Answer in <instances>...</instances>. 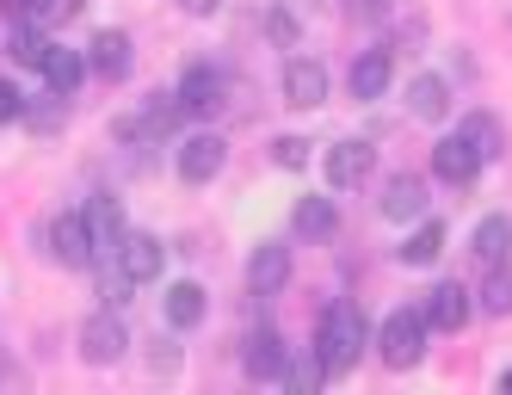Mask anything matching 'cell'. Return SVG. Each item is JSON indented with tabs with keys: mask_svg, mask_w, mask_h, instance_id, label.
I'll return each mask as SVG.
<instances>
[{
	"mask_svg": "<svg viewBox=\"0 0 512 395\" xmlns=\"http://www.w3.org/2000/svg\"><path fill=\"white\" fill-rule=\"evenodd\" d=\"M457 136H463V149L482 161V167L506 155V136H500V118H494V112H469V118L457 124Z\"/></svg>",
	"mask_w": 512,
	"mask_h": 395,
	"instance_id": "cell-17",
	"label": "cell"
},
{
	"mask_svg": "<svg viewBox=\"0 0 512 395\" xmlns=\"http://www.w3.org/2000/svg\"><path fill=\"white\" fill-rule=\"evenodd\" d=\"M87 68H93V75H105V81H124V75H130V38H124L118 25L93 31V44H87Z\"/></svg>",
	"mask_w": 512,
	"mask_h": 395,
	"instance_id": "cell-13",
	"label": "cell"
},
{
	"mask_svg": "<svg viewBox=\"0 0 512 395\" xmlns=\"http://www.w3.org/2000/svg\"><path fill=\"white\" fill-rule=\"evenodd\" d=\"M475 167H482V161H475V155L463 149V136H457V130H451L445 142H432V173H438V179L463 186V179H475Z\"/></svg>",
	"mask_w": 512,
	"mask_h": 395,
	"instance_id": "cell-21",
	"label": "cell"
},
{
	"mask_svg": "<svg viewBox=\"0 0 512 395\" xmlns=\"http://www.w3.org/2000/svg\"><path fill=\"white\" fill-rule=\"evenodd\" d=\"M7 56H13L19 68H44V56H50V38H44V31L31 25V19H19V25H13V44H7Z\"/></svg>",
	"mask_w": 512,
	"mask_h": 395,
	"instance_id": "cell-25",
	"label": "cell"
},
{
	"mask_svg": "<svg viewBox=\"0 0 512 395\" xmlns=\"http://www.w3.org/2000/svg\"><path fill=\"white\" fill-rule=\"evenodd\" d=\"M469 254H475V266H500V260H512V217H482V223H475Z\"/></svg>",
	"mask_w": 512,
	"mask_h": 395,
	"instance_id": "cell-18",
	"label": "cell"
},
{
	"mask_svg": "<svg viewBox=\"0 0 512 395\" xmlns=\"http://www.w3.org/2000/svg\"><path fill=\"white\" fill-rule=\"evenodd\" d=\"M327 186L334 192H352V186H364V179H371V167H377V149L371 142H358V136H346V142H334V149H327Z\"/></svg>",
	"mask_w": 512,
	"mask_h": 395,
	"instance_id": "cell-4",
	"label": "cell"
},
{
	"mask_svg": "<svg viewBox=\"0 0 512 395\" xmlns=\"http://www.w3.org/2000/svg\"><path fill=\"white\" fill-rule=\"evenodd\" d=\"M438 254H445V223H438V217H432V223H420L408 241L395 247V260H401V266H432Z\"/></svg>",
	"mask_w": 512,
	"mask_h": 395,
	"instance_id": "cell-22",
	"label": "cell"
},
{
	"mask_svg": "<svg viewBox=\"0 0 512 395\" xmlns=\"http://www.w3.org/2000/svg\"><path fill=\"white\" fill-rule=\"evenodd\" d=\"M241 365H247L253 383H284V377H290V346H284V334L260 328V334L241 346Z\"/></svg>",
	"mask_w": 512,
	"mask_h": 395,
	"instance_id": "cell-7",
	"label": "cell"
},
{
	"mask_svg": "<svg viewBox=\"0 0 512 395\" xmlns=\"http://www.w3.org/2000/svg\"><path fill=\"white\" fill-rule=\"evenodd\" d=\"M352 99H364V105H371V99H383L389 93V81H395V62H389V50H364L358 62H352Z\"/></svg>",
	"mask_w": 512,
	"mask_h": 395,
	"instance_id": "cell-16",
	"label": "cell"
},
{
	"mask_svg": "<svg viewBox=\"0 0 512 395\" xmlns=\"http://www.w3.org/2000/svg\"><path fill=\"white\" fill-rule=\"evenodd\" d=\"M266 31H272L278 44H297V19H290V13H272V19H266Z\"/></svg>",
	"mask_w": 512,
	"mask_h": 395,
	"instance_id": "cell-31",
	"label": "cell"
},
{
	"mask_svg": "<svg viewBox=\"0 0 512 395\" xmlns=\"http://www.w3.org/2000/svg\"><path fill=\"white\" fill-rule=\"evenodd\" d=\"M284 99L290 105H321L327 99V68L315 62V56H297V62H284Z\"/></svg>",
	"mask_w": 512,
	"mask_h": 395,
	"instance_id": "cell-15",
	"label": "cell"
},
{
	"mask_svg": "<svg viewBox=\"0 0 512 395\" xmlns=\"http://www.w3.org/2000/svg\"><path fill=\"white\" fill-rule=\"evenodd\" d=\"M408 112H414V118H445V112H451V87L438 81V75H420V81L408 87Z\"/></svg>",
	"mask_w": 512,
	"mask_h": 395,
	"instance_id": "cell-24",
	"label": "cell"
},
{
	"mask_svg": "<svg viewBox=\"0 0 512 395\" xmlns=\"http://www.w3.org/2000/svg\"><path fill=\"white\" fill-rule=\"evenodd\" d=\"M290 229H297L303 241H334L340 204H334V198H297V217H290Z\"/></svg>",
	"mask_w": 512,
	"mask_h": 395,
	"instance_id": "cell-19",
	"label": "cell"
},
{
	"mask_svg": "<svg viewBox=\"0 0 512 395\" xmlns=\"http://www.w3.org/2000/svg\"><path fill=\"white\" fill-rule=\"evenodd\" d=\"M204 284H192V278H179L173 284V291H167V321H173V328H198V321H204Z\"/></svg>",
	"mask_w": 512,
	"mask_h": 395,
	"instance_id": "cell-23",
	"label": "cell"
},
{
	"mask_svg": "<svg viewBox=\"0 0 512 395\" xmlns=\"http://www.w3.org/2000/svg\"><path fill=\"white\" fill-rule=\"evenodd\" d=\"M124 352H130V334H124V321L112 309L81 321V358H87V365H118Z\"/></svg>",
	"mask_w": 512,
	"mask_h": 395,
	"instance_id": "cell-5",
	"label": "cell"
},
{
	"mask_svg": "<svg viewBox=\"0 0 512 395\" xmlns=\"http://www.w3.org/2000/svg\"><path fill=\"white\" fill-rule=\"evenodd\" d=\"M81 217H87V235H93V254H118V241H124V210L112 192H93L81 204Z\"/></svg>",
	"mask_w": 512,
	"mask_h": 395,
	"instance_id": "cell-12",
	"label": "cell"
},
{
	"mask_svg": "<svg viewBox=\"0 0 512 395\" xmlns=\"http://www.w3.org/2000/svg\"><path fill=\"white\" fill-rule=\"evenodd\" d=\"M44 241H50L56 266H68V272L93 266V235H87V217H81V210H68V217H56V223L44 229Z\"/></svg>",
	"mask_w": 512,
	"mask_h": 395,
	"instance_id": "cell-6",
	"label": "cell"
},
{
	"mask_svg": "<svg viewBox=\"0 0 512 395\" xmlns=\"http://www.w3.org/2000/svg\"><path fill=\"white\" fill-rule=\"evenodd\" d=\"M469 291H463V284L457 278H445V284H432V291H426V328H438V334H457L463 328V321H469Z\"/></svg>",
	"mask_w": 512,
	"mask_h": 395,
	"instance_id": "cell-11",
	"label": "cell"
},
{
	"mask_svg": "<svg viewBox=\"0 0 512 395\" xmlns=\"http://www.w3.org/2000/svg\"><path fill=\"white\" fill-rule=\"evenodd\" d=\"M364 346H371V334H364L358 303H327L321 321H315V358H321V371L327 377H346L364 358Z\"/></svg>",
	"mask_w": 512,
	"mask_h": 395,
	"instance_id": "cell-1",
	"label": "cell"
},
{
	"mask_svg": "<svg viewBox=\"0 0 512 395\" xmlns=\"http://www.w3.org/2000/svg\"><path fill=\"white\" fill-rule=\"evenodd\" d=\"M426 315L420 309H401V315H389L383 321V340H377V352H383V365L389 371H414L420 358H426Z\"/></svg>",
	"mask_w": 512,
	"mask_h": 395,
	"instance_id": "cell-2",
	"label": "cell"
},
{
	"mask_svg": "<svg viewBox=\"0 0 512 395\" xmlns=\"http://www.w3.org/2000/svg\"><path fill=\"white\" fill-rule=\"evenodd\" d=\"M500 389H512V371H506V377H500Z\"/></svg>",
	"mask_w": 512,
	"mask_h": 395,
	"instance_id": "cell-34",
	"label": "cell"
},
{
	"mask_svg": "<svg viewBox=\"0 0 512 395\" xmlns=\"http://www.w3.org/2000/svg\"><path fill=\"white\" fill-rule=\"evenodd\" d=\"M161 260H167V247H161V235H130L124 229V241H118V272L130 278V284H155L161 278Z\"/></svg>",
	"mask_w": 512,
	"mask_h": 395,
	"instance_id": "cell-8",
	"label": "cell"
},
{
	"mask_svg": "<svg viewBox=\"0 0 512 395\" xmlns=\"http://www.w3.org/2000/svg\"><path fill=\"white\" fill-rule=\"evenodd\" d=\"M247 284H253V297H278L284 284H290V247L284 241H260V247H253Z\"/></svg>",
	"mask_w": 512,
	"mask_h": 395,
	"instance_id": "cell-10",
	"label": "cell"
},
{
	"mask_svg": "<svg viewBox=\"0 0 512 395\" xmlns=\"http://www.w3.org/2000/svg\"><path fill=\"white\" fill-rule=\"evenodd\" d=\"M19 112H25V93H19L13 81H0V124H13Z\"/></svg>",
	"mask_w": 512,
	"mask_h": 395,
	"instance_id": "cell-30",
	"label": "cell"
},
{
	"mask_svg": "<svg viewBox=\"0 0 512 395\" xmlns=\"http://www.w3.org/2000/svg\"><path fill=\"white\" fill-rule=\"evenodd\" d=\"M223 161H229V142L223 136H186V149H179V179L186 186H204V179H216L223 173Z\"/></svg>",
	"mask_w": 512,
	"mask_h": 395,
	"instance_id": "cell-9",
	"label": "cell"
},
{
	"mask_svg": "<svg viewBox=\"0 0 512 395\" xmlns=\"http://www.w3.org/2000/svg\"><path fill=\"white\" fill-rule=\"evenodd\" d=\"M38 75L50 81V93H56V99H62V93H75V87H81V75H87V50H62V44H50V56H44Z\"/></svg>",
	"mask_w": 512,
	"mask_h": 395,
	"instance_id": "cell-20",
	"label": "cell"
},
{
	"mask_svg": "<svg viewBox=\"0 0 512 395\" xmlns=\"http://www.w3.org/2000/svg\"><path fill=\"white\" fill-rule=\"evenodd\" d=\"M179 7H186L192 19H210V13H216V0H179Z\"/></svg>",
	"mask_w": 512,
	"mask_h": 395,
	"instance_id": "cell-33",
	"label": "cell"
},
{
	"mask_svg": "<svg viewBox=\"0 0 512 395\" xmlns=\"http://www.w3.org/2000/svg\"><path fill=\"white\" fill-rule=\"evenodd\" d=\"M223 75H216V68H186V75H179V87H173V105H179V112H186V118H216V112H223Z\"/></svg>",
	"mask_w": 512,
	"mask_h": 395,
	"instance_id": "cell-3",
	"label": "cell"
},
{
	"mask_svg": "<svg viewBox=\"0 0 512 395\" xmlns=\"http://www.w3.org/2000/svg\"><path fill=\"white\" fill-rule=\"evenodd\" d=\"M0 7H7L13 19H31V13H38V0H0Z\"/></svg>",
	"mask_w": 512,
	"mask_h": 395,
	"instance_id": "cell-32",
	"label": "cell"
},
{
	"mask_svg": "<svg viewBox=\"0 0 512 395\" xmlns=\"http://www.w3.org/2000/svg\"><path fill=\"white\" fill-rule=\"evenodd\" d=\"M395 13V0H346V19L352 25H383Z\"/></svg>",
	"mask_w": 512,
	"mask_h": 395,
	"instance_id": "cell-28",
	"label": "cell"
},
{
	"mask_svg": "<svg viewBox=\"0 0 512 395\" xmlns=\"http://www.w3.org/2000/svg\"><path fill=\"white\" fill-rule=\"evenodd\" d=\"M75 13H81V0H38V19L44 25H68Z\"/></svg>",
	"mask_w": 512,
	"mask_h": 395,
	"instance_id": "cell-29",
	"label": "cell"
},
{
	"mask_svg": "<svg viewBox=\"0 0 512 395\" xmlns=\"http://www.w3.org/2000/svg\"><path fill=\"white\" fill-rule=\"evenodd\" d=\"M377 210H383V223L420 217V210H426V179H420V173H395L389 186H383V198H377Z\"/></svg>",
	"mask_w": 512,
	"mask_h": 395,
	"instance_id": "cell-14",
	"label": "cell"
},
{
	"mask_svg": "<svg viewBox=\"0 0 512 395\" xmlns=\"http://www.w3.org/2000/svg\"><path fill=\"white\" fill-rule=\"evenodd\" d=\"M482 309L488 315H512V260L482 266Z\"/></svg>",
	"mask_w": 512,
	"mask_h": 395,
	"instance_id": "cell-26",
	"label": "cell"
},
{
	"mask_svg": "<svg viewBox=\"0 0 512 395\" xmlns=\"http://www.w3.org/2000/svg\"><path fill=\"white\" fill-rule=\"evenodd\" d=\"M272 161H278L284 173H297V167L309 161V142H303V136H278V142H272Z\"/></svg>",
	"mask_w": 512,
	"mask_h": 395,
	"instance_id": "cell-27",
	"label": "cell"
}]
</instances>
